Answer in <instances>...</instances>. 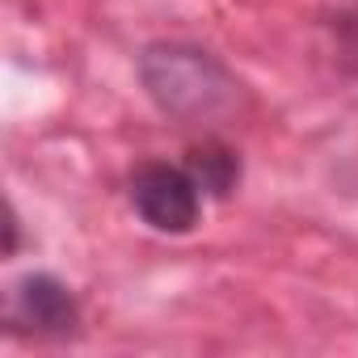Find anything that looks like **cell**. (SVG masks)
<instances>
[{
	"label": "cell",
	"instance_id": "1",
	"mask_svg": "<svg viewBox=\"0 0 358 358\" xmlns=\"http://www.w3.org/2000/svg\"><path fill=\"white\" fill-rule=\"evenodd\" d=\"M139 72L152 101L173 118H211L236 97V80L194 47H148Z\"/></svg>",
	"mask_w": 358,
	"mask_h": 358
},
{
	"label": "cell",
	"instance_id": "2",
	"mask_svg": "<svg viewBox=\"0 0 358 358\" xmlns=\"http://www.w3.org/2000/svg\"><path fill=\"white\" fill-rule=\"evenodd\" d=\"M131 207L152 232L186 236L203 215V186L190 169L177 164H143L131 177Z\"/></svg>",
	"mask_w": 358,
	"mask_h": 358
},
{
	"label": "cell",
	"instance_id": "3",
	"mask_svg": "<svg viewBox=\"0 0 358 358\" xmlns=\"http://www.w3.org/2000/svg\"><path fill=\"white\" fill-rule=\"evenodd\" d=\"M5 320L13 333H34V337H72L80 329V303L76 295L51 278V274H26L13 282Z\"/></svg>",
	"mask_w": 358,
	"mask_h": 358
},
{
	"label": "cell",
	"instance_id": "4",
	"mask_svg": "<svg viewBox=\"0 0 358 358\" xmlns=\"http://www.w3.org/2000/svg\"><path fill=\"white\" fill-rule=\"evenodd\" d=\"M186 169L194 173V182H199L203 194H211V199H228V194L236 190V182H241V156H236L228 143H220V139L194 143L190 156H186Z\"/></svg>",
	"mask_w": 358,
	"mask_h": 358
}]
</instances>
